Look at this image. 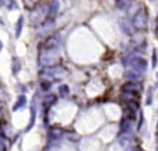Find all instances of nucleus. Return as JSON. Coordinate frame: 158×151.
Wrapping results in <instances>:
<instances>
[{
    "mask_svg": "<svg viewBox=\"0 0 158 151\" xmlns=\"http://www.w3.org/2000/svg\"><path fill=\"white\" fill-rule=\"evenodd\" d=\"M133 24H134V27L139 28V30H143V28L146 27V24H147V15H146V13H144L143 10H140L137 14L134 15Z\"/></svg>",
    "mask_w": 158,
    "mask_h": 151,
    "instance_id": "1",
    "label": "nucleus"
},
{
    "mask_svg": "<svg viewBox=\"0 0 158 151\" xmlns=\"http://www.w3.org/2000/svg\"><path fill=\"white\" fill-rule=\"evenodd\" d=\"M9 2H10V0H0V6H6Z\"/></svg>",
    "mask_w": 158,
    "mask_h": 151,
    "instance_id": "6",
    "label": "nucleus"
},
{
    "mask_svg": "<svg viewBox=\"0 0 158 151\" xmlns=\"http://www.w3.org/2000/svg\"><path fill=\"white\" fill-rule=\"evenodd\" d=\"M130 4H131V0H118L116 2L118 9H120V10H126Z\"/></svg>",
    "mask_w": 158,
    "mask_h": 151,
    "instance_id": "3",
    "label": "nucleus"
},
{
    "mask_svg": "<svg viewBox=\"0 0 158 151\" xmlns=\"http://www.w3.org/2000/svg\"><path fill=\"white\" fill-rule=\"evenodd\" d=\"M36 3H38V0H24V4L27 7H34Z\"/></svg>",
    "mask_w": 158,
    "mask_h": 151,
    "instance_id": "4",
    "label": "nucleus"
},
{
    "mask_svg": "<svg viewBox=\"0 0 158 151\" xmlns=\"http://www.w3.org/2000/svg\"><path fill=\"white\" fill-rule=\"evenodd\" d=\"M57 45H59V38H56V36H51V38H48L46 41H45L44 49L45 50H55L57 48Z\"/></svg>",
    "mask_w": 158,
    "mask_h": 151,
    "instance_id": "2",
    "label": "nucleus"
},
{
    "mask_svg": "<svg viewBox=\"0 0 158 151\" xmlns=\"http://www.w3.org/2000/svg\"><path fill=\"white\" fill-rule=\"evenodd\" d=\"M21 24H23V18H20L17 23V35H20V30H21Z\"/></svg>",
    "mask_w": 158,
    "mask_h": 151,
    "instance_id": "5",
    "label": "nucleus"
},
{
    "mask_svg": "<svg viewBox=\"0 0 158 151\" xmlns=\"http://www.w3.org/2000/svg\"><path fill=\"white\" fill-rule=\"evenodd\" d=\"M0 50H2V42H0Z\"/></svg>",
    "mask_w": 158,
    "mask_h": 151,
    "instance_id": "7",
    "label": "nucleus"
}]
</instances>
